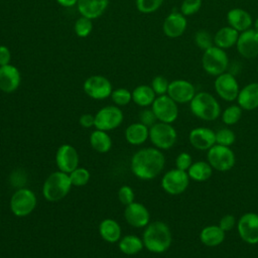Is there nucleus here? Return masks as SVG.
I'll return each instance as SVG.
<instances>
[{
	"instance_id": "f257e3e1",
	"label": "nucleus",
	"mask_w": 258,
	"mask_h": 258,
	"mask_svg": "<svg viewBox=\"0 0 258 258\" xmlns=\"http://www.w3.org/2000/svg\"><path fill=\"white\" fill-rule=\"evenodd\" d=\"M165 157L160 149L148 147L135 152L131 158L132 173L143 180L155 178L164 168Z\"/></svg>"
},
{
	"instance_id": "f03ea898",
	"label": "nucleus",
	"mask_w": 258,
	"mask_h": 258,
	"mask_svg": "<svg viewBox=\"0 0 258 258\" xmlns=\"http://www.w3.org/2000/svg\"><path fill=\"white\" fill-rule=\"evenodd\" d=\"M144 247L152 253H163L171 245L172 236L167 224L161 221L149 223L142 236Z\"/></svg>"
},
{
	"instance_id": "7ed1b4c3",
	"label": "nucleus",
	"mask_w": 258,
	"mask_h": 258,
	"mask_svg": "<svg viewBox=\"0 0 258 258\" xmlns=\"http://www.w3.org/2000/svg\"><path fill=\"white\" fill-rule=\"evenodd\" d=\"M191 113L204 121H215L221 115V106L218 100L208 92H200L189 102Z\"/></svg>"
},
{
	"instance_id": "20e7f679",
	"label": "nucleus",
	"mask_w": 258,
	"mask_h": 258,
	"mask_svg": "<svg viewBox=\"0 0 258 258\" xmlns=\"http://www.w3.org/2000/svg\"><path fill=\"white\" fill-rule=\"evenodd\" d=\"M73 186L69 173L60 170L50 173L42 186V195L48 202H58L66 198Z\"/></svg>"
},
{
	"instance_id": "39448f33",
	"label": "nucleus",
	"mask_w": 258,
	"mask_h": 258,
	"mask_svg": "<svg viewBox=\"0 0 258 258\" xmlns=\"http://www.w3.org/2000/svg\"><path fill=\"white\" fill-rule=\"evenodd\" d=\"M202 67L204 71L213 77L226 73L229 67V56L225 49H222L216 45L203 51Z\"/></svg>"
},
{
	"instance_id": "423d86ee",
	"label": "nucleus",
	"mask_w": 258,
	"mask_h": 258,
	"mask_svg": "<svg viewBox=\"0 0 258 258\" xmlns=\"http://www.w3.org/2000/svg\"><path fill=\"white\" fill-rule=\"evenodd\" d=\"M149 139L156 148L167 150L175 144L177 133L171 124L156 122L149 128Z\"/></svg>"
},
{
	"instance_id": "0eeeda50",
	"label": "nucleus",
	"mask_w": 258,
	"mask_h": 258,
	"mask_svg": "<svg viewBox=\"0 0 258 258\" xmlns=\"http://www.w3.org/2000/svg\"><path fill=\"white\" fill-rule=\"evenodd\" d=\"M37 204L35 194L28 188L17 189L10 199V210L16 217L22 218L31 214Z\"/></svg>"
},
{
	"instance_id": "6e6552de",
	"label": "nucleus",
	"mask_w": 258,
	"mask_h": 258,
	"mask_svg": "<svg viewBox=\"0 0 258 258\" xmlns=\"http://www.w3.org/2000/svg\"><path fill=\"white\" fill-rule=\"evenodd\" d=\"M208 162L218 171H228L232 169L236 162L234 151L229 146L215 144L207 153Z\"/></svg>"
},
{
	"instance_id": "1a4fd4ad",
	"label": "nucleus",
	"mask_w": 258,
	"mask_h": 258,
	"mask_svg": "<svg viewBox=\"0 0 258 258\" xmlns=\"http://www.w3.org/2000/svg\"><path fill=\"white\" fill-rule=\"evenodd\" d=\"M189 184V176L186 171L178 168L166 171L161 178L162 189L172 196L180 195L185 191Z\"/></svg>"
},
{
	"instance_id": "9d476101",
	"label": "nucleus",
	"mask_w": 258,
	"mask_h": 258,
	"mask_svg": "<svg viewBox=\"0 0 258 258\" xmlns=\"http://www.w3.org/2000/svg\"><path fill=\"white\" fill-rule=\"evenodd\" d=\"M151 109L159 122L171 124L178 116L177 103H175L167 94L157 96L151 105Z\"/></svg>"
},
{
	"instance_id": "9b49d317",
	"label": "nucleus",
	"mask_w": 258,
	"mask_h": 258,
	"mask_svg": "<svg viewBox=\"0 0 258 258\" xmlns=\"http://www.w3.org/2000/svg\"><path fill=\"white\" fill-rule=\"evenodd\" d=\"M123 112L117 106H106L95 115L96 129L103 131L114 130L123 122Z\"/></svg>"
},
{
	"instance_id": "f8f14e48",
	"label": "nucleus",
	"mask_w": 258,
	"mask_h": 258,
	"mask_svg": "<svg viewBox=\"0 0 258 258\" xmlns=\"http://www.w3.org/2000/svg\"><path fill=\"white\" fill-rule=\"evenodd\" d=\"M214 88L217 95L227 102H233L237 100L238 94L240 92V87L236 77L228 72L216 77Z\"/></svg>"
},
{
	"instance_id": "ddd939ff",
	"label": "nucleus",
	"mask_w": 258,
	"mask_h": 258,
	"mask_svg": "<svg viewBox=\"0 0 258 258\" xmlns=\"http://www.w3.org/2000/svg\"><path fill=\"white\" fill-rule=\"evenodd\" d=\"M85 93L92 99L104 100L111 96L112 85L111 82L103 76L95 75L89 77L84 83Z\"/></svg>"
},
{
	"instance_id": "4468645a",
	"label": "nucleus",
	"mask_w": 258,
	"mask_h": 258,
	"mask_svg": "<svg viewBox=\"0 0 258 258\" xmlns=\"http://www.w3.org/2000/svg\"><path fill=\"white\" fill-rule=\"evenodd\" d=\"M240 238L251 245L258 243V214L245 213L237 222Z\"/></svg>"
},
{
	"instance_id": "2eb2a0df",
	"label": "nucleus",
	"mask_w": 258,
	"mask_h": 258,
	"mask_svg": "<svg viewBox=\"0 0 258 258\" xmlns=\"http://www.w3.org/2000/svg\"><path fill=\"white\" fill-rule=\"evenodd\" d=\"M237 51L247 59H253L258 56V32L252 27L240 32L237 43Z\"/></svg>"
},
{
	"instance_id": "dca6fc26",
	"label": "nucleus",
	"mask_w": 258,
	"mask_h": 258,
	"mask_svg": "<svg viewBox=\"0 0 258 258\" xmlns=\"http://www.w3.org/2000/svg\"><path fill=\"white\" fill-rule=\"evenodd\" d=\"M196 94V88L189 81L178 79L169 82L167 95L177 104L189 103Z\"/></svg>"
},
{
	"instance_id": "f3484780",
	"label": "nucleus",
	"mask_w": 258,
	"mask_h": 258,
	"mask_svg": "<svg viewBox=\"0 0 258 258\" xmlns=\"http://www.w3.org/2000/svg\"><path fill=\"white\" fill-rule=\"evenodd\" d=\"M55 163L58 170L71 173L79 165V153L71 144L60 145L55 153Z\"/></svg>"
},
{
	"instance_id": "a211bd4d",
	"label": "nucleus",
	"mask_w": 258,
	"mask_h": 258,
	"mask_svg": "<svg viewBox=\"0 0 258 258\" xmlns=\"http://www.w3.org/2000/svg\"><path fill=\"white\" fill-rule=\"evenodd\" d=\"M124 218L130 226L134 228H143L149 224L150 214L144 205L133 202L125 207Z\"/></svg>"
},
{
	"instance_id": "6ab92c4d",
	"label": "nucleus",
	"mask_w": 258,
	"mask_h": 258,
	"mask_svg": "<svg viewBox=\"0 0 258 258\" xmlns=\"http://www.w3.org/2000/svg\"><path fill=\"white\" fill-rule=\"evenodd\" d=\"M187 27L186 17L181 12L169 13L162 24L163 33L169 38H177L181 36Z\"/></svg>"
},
{
	"instance_id": "aec40b11",
	"label": "nucleus",
	"mask_w": 258,
	"mask_h": 258,
	"mask_svg": "<svg viewBox=\"0 0 258 258\" xmlns=\"http://www.w3.org/2000/svg\"><path fill=\"white\" fill-rule=\"evenodd\" d=\"M190 145L198 150H209L216 144V132L207 127H197L188 135Z\"/></svg>"
},
{
	"instance_id": "412c9836",
	"label": "nucleus",
	"mask_w": 258,
	"mask_h": 258,
	"mask_svg": "<svg viewBox=\"0 0 258 258\" xmlns=\"http://www.w3.org/2000/svg\"><path fill=\"white\" fill-rule=\"evenodd\" d=\"M21 82L19 70L12 66L6 64L0 67V90L4 93H13L16 91Z\"/></svg>"
},
{
	"instance_id": "4be33fe9",
	"label": "nucleus",
	"mask_w": 258,
	"mask_h": 258,
	"mask_svg": "<svg viewBox=\"0 0 258 258\" xmlns=\"http://www.w3.org/2000/svg\"><path fill=\"white\" fill-rule=\"evenodd\" d=\"M228 25L236 29L238 32H243L253 25V19L251 14L240 7L232 8L227 13Z\"/></svg>"
},
{
	"instance_id": "5701e85b",
	"label": "nucleus",
	"mask_w": 258,
	"mask_h": 258,
	"mask_svg": "<svg viewBox=\"0 0 258 258\" xmlns=\"http://www.w3.org/2000/svg\"><path fill=\"white\" fill-rule=\"evenodd\" d=\"M238 105L242 110L252 111L258 108V83L253 82L247 84L242 89L237 97Z\"/></svg>"
},
{
	"instance_id": "b1692460",
	"label": "nucleus",
	"mask_w": 258,
	"mask_h": 258,
	"mask_svg": "<svg viewBox=\"0 0 258 258\" xmlns=\"http://www.w3.org/2000/svg\"><path fill=\"white\" fill-rule=\"evenodd\" d=\"M108 5L109 0H79L77 8L82 16L93 20L102 16Z\"/></svg>"
},
{
	"instance_id": "393cba45",
	"label": "nucleus",
	"mask_w": 258,
	"mask_h": 258,
	"mask_svg": "<svg viewBox=\"0 0 258 258\" xmlns=\"http://www.w3.org/2000/svg\"><path fill=\"white\" fill-rule=\"evenodd\" d=\"M239 34L240 32L230 25L223 26L214 34V45L225 50L229 49L236 45Z\"/></svg>"
},
{
	"instance_id": "a878e982",
	"label": "nucleus",
	"mask_w": 258,
	"mask_h": 258,
	"mask_svg": "<svg viewBox=\"0 0 258 258\" xmlns=\"http://www.w3.org/2000/svg\"><path fill=\"white\" fill-rule=\"evenodd\" d=\"M225 234L219 225H210L201 231L200 240L208 247H217L224 242Z\"/></svg>"
},
{
	"instance_id": "bb28decb",
	"label": "nucleus",
	"mask_w": 258,
	"mask_h": 258,
	"mask_svg": "<svg viewBox=\"0 0 258 258\" xmlns=\"http://www.w3.org/2000/svg\"><path fill=\"white\" fill-rule=\"evenodd\" d=\"M125 138L129 144H143L149 138V128L141 122L130 124L125 130Z\"/></svg>"
},
{
	"instance_id": "cd10ccee",
	"label": "nucleus",
	"mask_w": 258,
	"mask_h": 258,
	"mask_svg": "<svg viewBox=\"0 0 258 258\" xmlns=\"http://www.w3.org/2000/svg\"><path fill=\"white\" fill-rule=\"evenodd\" d=\"M99 233L103 240L108 243H116L121 239V227L113 219H105L99 225Z\"/></svg>"
},
{
	"instance_id": "c85d7f7f",
	"label": "nucleus",
	"mask_w": 258,
	"mask_h": 258,
	"mask_svg": "<svg viewBox=\"0 0 258 258\" xmlns=\"http://www.w3.org/2000/svg\"><path fill=\"white\" fill-rule=\"evenodd\" d=\"M156 98L151 86L140 85L132 91V101L140 107H148L152 105Z\"/></svg>"
},
{
	"instance_id": "c756f323",
	"label": "nucleus",
	"mask_w": 258,
	"mask_h": 258,
	"mask_svg": "<svg viewBox=\"0 0 258 258\" xmlns=\"http://www.w3.org/2000/svg\"><path fill=\"white\" fill-rule=\"evenodd\" d=\"M90 144L97 152L106 153L112 147V139L106 131L96 129L90 135Z\"/></svg>"
},
{
	"instance_id": "7c9ffc66",
	"label": "nucleus",
	"mask_w": 258,
	"mask_h": 258,
	"mask_svg": "<svg viewBox=\"0 0 258 258\" xmlns=\"http://www.w3.org/2000/svg\"><path fill=\"white\" fill-rule=\"evenodd\" d=\"M118 247L123 254L131 256L139 253L143 249L144 245L142 239L139 238L138 236L126 235L119 240Z\"/></svg>"
},
{
	"instance_id": "2f4dec72",
	"label": "nucleus",
	"mask_w": 258,
	"mask_h": 258,
	"mask_svg": "<svg viewBox=\"0 0 258 258\" xmlns=\"http://www.w3.org/2000/svg\"><path fill=\"white\" fill-rule=\"evenodd\" d=\"M186 172L189 178L195 181H206L212 176L213 167L208 161H196L192 162Z\"/></svg>"
},
{
	"instance_id": "473e14b6",
	"label": "nucleus",
	"mask_w": 258,
	"mask_h": 258,
	"mask_svg": "<svg viewBox=\"0 0 258 258\" xmlns=\"http://www.w3.org/2000/svg\"><path fill=\"white\" fill-rule=\"evenodd\" d=\"M242 117V108L239 105H231L222 113V121L226 125L236 124Z\"/></svg>"
},
{
	"instance_id": "72a5a7b5",
	"label": "nucleus",
	"mask_w": 258,
	"mask_h": 258,
	"mask_svg": "<svg viewBox=\"0 0 258 258\" xmlns=\"http://www.w3.org/2000/svg\"><path fill=\"white\" fill-rule=\"evenodd\" d=\"M194 41L201 50H206L214 45V35L206 29H200L195 33Z\"/></svg>"
},
{
	"instance_id": "f704fd0d",
	"label": "nucleus",
	"mask_w": 258,
	"mask_h": 258,
	"mask_svg": "<svg viewBox=\"0 0 258 258\" xmlns=\"http://www.w3.org/2000/svg\"><path fill=\"white\" fill-rule=\"evenodd\" d=\"M69 175L74 186H83L87 184L91 177L90 171L87 168L79 166L76 169H74L71 173H69Z\"/></svg>"
},
{
	"instance_id": "c9c22d12",
	"label": "nucleus",
	"mask_w": 258,
	"mask_h": 258,
	"mask_svg": "<svg viewBox=\"0 0 258 258\" xmlns=\"http://www.w3.org/2000/svg\"><path fill=\"white\" fill-rule=\"evenodd\" d=\"M75 32L79 37H87L91 34L93 30V22L92 19L81 16L77 19L74 26Z\"/></svg>"
},
{
	"instance_id": "e433bc0d",
	"label": "nucleus",
	"mask_w": 258,
	"mask_h": 258,
	"mask_svg": "<svg viewBox=\"0 0 258 258\" xmlns=\"http://www.w3.org/2000/svg\"><path fill=\"white\" fill-rule=\"evenodd\" d=\"M110 97L116 106H125L132 101V92L125 88H118L112 91Z\"/></svg>"
},
{
	"instance_id": "4c0bfd02",
	"label": "nucleus",
	"mask_w": 258,
	"mask_h": 258,
	"mask_svg": "<svg viewBox=\"0 0 258 258\" xmlns=\"http://www.w3.org/2000/svg\"><path fill=\"white\" fill-rule=\"evenodd\" d=\"M235 139V133L229 128H221L216 132V144L230 147L234 144Z\"/></svg>"
},
{
	"instance_id": "58836bf2",
	"label": "nucleus",
	"mask_w": 258,
	"mask_h": 258,
	"mask_svg": "<svg viewBox=\"0 0 258 258\" xmlns=\"http://www.w3.org/2000/svg\"><path fill=\"white\" fill-rule=\"evenodd\" d=\"M164 0H136L138 11L144 14L153 13L160 8Z\"/></svg>"
},
{
	"instance_id": "ea45409f",
	"label": "nucleus",
	"mask_w": 258,
	"mask_h": 258,
	"mask_svg": "<svg viewBox=\"0 0 258 258\" xmlns=\"http://www.w3.org/2000/svg\"><path fill=\"white\" fill-rule=\"evenodd\" d=\"M203 0H182L180 4V12L185 16H191L200 11Z\"/></svg>"
},
{
	"instance_id": "a19ab883",
	"label": "nucleus",
	"mask_w": 258,
	"mask_h": 258,
	"mask_svg": "<svg viewBox=\"0 0 258 258\" xmlns=\"http://www.w3.org/2000/svg\"><path fill=\"white\" fill-rule=\"evenodd\" d=\"M168 86H169V82L163 76H156L151 81V88L153 89L154 93L157 96L166 95Z\"/></svg>"
},
{
	"instance_id": "79ce46f5",
	"label": "nucleus",
	"mask_w": 258,
	"mask_h": 258,
	"mask_svg": "<svg viewBox=\"0 0 258 258\" xmlns=\"http://www.w3.org/2000/svg\"><path fill=\"white\" fill-rule=\"evenodd\" d=\"M134 191L132 189L131 186L129 185H122L119 189H118V200L120 201V203L124 206H128L129 204L134 202Z\"/></svg>"
},
{
	"instance_id": "37998d69",
	"label": "nucleus",
	"mask_w": 258,
	"mask_h": 258,
	"mask_svg": "<svg viewBox=\"0 0 258 258\" xmlns=\"http://www.w3.org/2000/svg\"><path fill=\"white\" fill-rule=\"evenodd\" d=\"M191 164H192V158H191L190 154L187 152H181L175 158L176 168H178L180 170L187 171V169L190 167Z\"/></svg>"
},
{
	"instance_id": "c03bdc74",
	"label": "nucleus",
	"mask_w": 258,
	"mask_h": 258,
	"mask_svg": "<svg viewBox=\"0 0 258 258\" xmlns=\"http://www.w3.org/2000/svg\"><path fill=\"white\" fill-rule=\"evenodd\" d=\"M139 120L142 124H144L145 126H147L148 128H150L152 125H154L157 121L156 116L154 114V112L152 111V109H144L140 112L139 114Z\"/></svg>"
},
{
	"instance_id": "a18cd8bd",
	"label": "nucleus",
	"mask_w": 258,
	"mask_h": 258,
	"mask_svg": "<svg viewBox=\"0 0 258 258\" xmlns=\"http://www.w3.org/2000/svg\"><path fill=\"white\" fill-rule=\"evenodd\" d=\"M237 225V221L236 218L231 215V214H227L225 216H223L219 222V226L220 228L224 231V232H229L231 230H233V228Z\"/></svg>"
},
{
	"instance_id": "49530a36",
	"label": "nucleus",
	"mask_w": 258,
	"mask_h": 258,
	"mask_svg": "<svg viewBox=\"0 0 258 258\" xmlns=\"http://www.w3.org/2000/svg\"><path fill=\"white\" fill-rule=\"evenodd\" d=\"M11 61V51L6 45H0V67L9 64Z\"/></svg>"
},
{
	"instance_id": "de8ad7c7",
	"label": "nucleus",
	"mask_w": 258,
	"mask_h": 258,
	"mask_svg": "<svg viewBox=\"0 0 258 258\" xmlns=\"http://www.w3.org/2000/svg\"><path fill=\"white\" fill-rule=\"evenodd\" d=\"M80 125L84 128H91L93 126H95V115H92V114H83L81 117H80Z\"/></svg>"
},
{
	"instance_id": "09e8293b",
	"label": "nucleus",
	"mask_w": 258,
	"mask_h": 258,
	"mask_svg": "<svg viewBox=\"0 0 258 258\" xmlns=\"http://www.w3.org/2000/svg\"><path fill=\"white\" fill-rule=\"evenodd\" d=\"M79 0H56V2L62 7H73L78 3Z\"/></svg>"
},
{
	"instance_id": "8fccbe9b",
	"label": "nucleus",
	"mask_w": 258,
	"mask_h": 258,
	"mask_svg": "<svg viewBox=\"0 0 258 258\" xmlns=\"http://www.w3.org/2000/svg\"><path fill=\"white\" fill-rule=\"evenodd\" d=\"M253 29H255L258 32V17L253 21V25H252Z\"/></svg>"
},
{
	"instance_id": "3c124183",
	"label": "nucleus",
	"mask_w": 258,
	"mask_h": 258,
	"mask_svg": "<svg viewBox=\"0 0 258 258\" xmlns=\"http://www.w3.org/2000/svg\"><path fill=\"white\" fill-rule=\"evenodd\" d=\"M257 74H258V64H257Z\"/></svg>"
},
{
	"instance_id": "603ef678",
	"label": "nucleus",
	"mask_w": 258,
	"mask_h": 258,
	"mask_svg": "<svg viewBox=\"0 0 258 258\" xmlns=\"http://www.w3.org/2000/svg\"><path fill=\"white\" fill-rule=\"evenodd\" d=\"M257 214H258V213H257Z\"/></svg>"
}]
</instances>
